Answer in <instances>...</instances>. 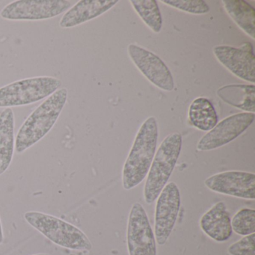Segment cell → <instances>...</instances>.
<instances>
[{"mask_svg":"<svg viewBox=\"0 0 255 255\" xmlns=\"http://www.w3.org/2000/svg\"><path fill=\"white\" fill-rule=\"evenodd\" d=\"M157 122L154 117L144 121L140 127L124 165V189H133L144 180L156 153L158 139Z\"/></svg>","mask_w":255,"mask_h":255,"instance_id":"obj_1","label":"cell"},{"mask_svg":"<svg viewBox=\"0 0 255 255\" xmlns=\"http://www.w3.org/2000/svg\"><path fill=\"white\" fill-rule=\"evenodd\" d=\"M68 96L67 89H59L29 115L16 135L17 153L36 144L51 130L66 104Z\"/></svg>","mask_w":255,"mask_h":255,"instance_id":"obj_2","label":"cell"},{"mask_svg":"<svg viewBox=\"0 0 255 255\" xmlns=\"http://www.w3.org/2000/svg\"><path fill=\"white\" fill-rule=\"evenodd\" d=\"M182 147V135L173 132L164 138L147 173L144 189V201L151 204L157 199L171 177Z\"/></svg>","mask_w":255,"mask_h":255,"instance_id":"obj_3","label":"cell"},{"mask_svg":"<svg viewBox=\"0 0 255 255\" xmlns=\"http://www.w3.org/2000/svg\"><path fill=\"white\" fill-rule=\"evenodd\" d=\"M24 218L31 226L61 247L77 251L92 249L87 236L72 224L40 212H27Z\"/></svg>","mask_w":255,"mask_h":255,"instance_id":"obj_4","label":"cell"},{"mask_svg":"<svg viewBox=\"0 0 255 255\" xmlns=\"http://www.w3.org/2000/svg\"><path fill=\"white\" fill-rule=\"evenodd\" d=\"M62 81L53 77L23 79L0 88V107L10 108L35 104L61 89Z\"/></svg>","mask_w":255,"mask_h":255,"instance_id":"obj_5","label":"cell"},{"mask_svg":"<svg viewBox=\"0 0 255 255\" xmlns=\"http://www.w3.org/2000/svg\"><path fill=\"white\" fill-rule=\"evenodd\" d=\"M72 6L67 0H18L7 5L0 15L10 20H41L66 12Z\"/></svg>","mask_w":255,"mask_h":255,"instance_id":"obj_6","label":"cell"},{"mask_svg":"<svg viewBox=\"0 0 255 255\" xmlns=\"http://www.w3.org/2000/svg\"><path fill=\"white\" fill-rule=\"evenodd\" d=\"M127 238L129 255H156L154 234L147 213L139 203L131 207Z\"/></svg>","mask_w":255,"mask_h":255,"instance_id":"obj_7","label":"cell"},{"mask_svg":"<svg viewBox=\"0 0 255 255\" xmlns=\"http://www.w3.org/2000/svg\"><path fill=\"white\" fill-rule=\"evenodd\" d=\"M180 207L178 186L171 182L159 194L155 209L154 237L156 243L163 246L172 232Z\"/></svg>","mask_w":255,"mask_h":255,"instance_id":"obj_8","label":"cell"},{"mask_svg":"<svg viewBox=\"0 0 255 255\" xmlns=\"http://www.w3.org/2000/svg\"><path fill=\"white\" fill-rule=\"evenodd\" d=\"M255 113H240L225 118L198 141L199 151H209L226 145L240 136L253 123Z\"/></svg>","mask_w":255,"mask_h":255,"instance_id":"obj_9","label":"cell"},{"mask_svg":"<svg viewBox=\"0 0 255 255\" xmlns=\"http://www.w3.org/2000/svg\"><path fill=\"white\" fill-rule=\"evenodd\" d=\"M128 53L134 65L150 83L165 92L174 89L172 74L159 56L136 44L128 46Z\"/></svg>","mask_w":255,"mask_h":255,"instance_id":"obj_10","label":"cell"},{"mask_svg":"<svg viewBox=\"0 0 255 255\" xmlns=\"http://www.w3.org/2000/svg\"><path fill=\"white\" fill-rule=\"evenodd\" d=\"M204 184L216 193L255 200V174L241 171L218 173L206 179Z\"/></svg>","mask_w":255,"mask_h":255,"instance_id":"obj_11","label":"cell"},{"mask_svg":"<svg viewBox=\"0 0 255 255\" xmlns=\"http://www.w3.org/2000/svg\"><path fill=\"white\" fill-rule=\"evenodd\" d=\"M213 53L217 60L236 77L255 83V56L251 43H245L240 48L228 45L216 46Z\"/></svg>","mask_w":255,"mask_h":255,"instance_id":"obj_12","label":"cell"},{"mask_svg":"<svg viewBox=\"0 0 255 255\" xmlns=\"http://www.w3.org/2000/svg\"><path fill=\"white\" fill-rule=\"evenodd\" d=\"M118 2L117 0H82L65 12L59 26L69 29L83 24L102 15Z\"/></svg>","mask_w":255,"mask_h":255,"instance_id":"obj_13","label":"cell"},{"mask_svg":"<svg viewBox=\"0 0 255 255\" xmlns=\"http://www.w3.org/2000/svg\"><path fill=\"white\" fill-rule=\"evenodd\" d=\"M203 232L219 243L228 241L232 236L231 219L225 203H216L207 210L200 220Z\"/></svg>","mask_w":255,"mask_h":255,"instance_id":"obj_14","label":"cell"},{"mask_svg":"<svg viewBox=\"0 0 255 255\" xmlns=\"http://www.w3.org/2000/svg\"><path fill=\"white\" fill-rule=\"evenodd\" d=\"M14 115L11 108L0 114V175L9 168L15 148Z\"/></svg>","mask_w":255,"mask_h":255,"instance_id":"obj_15","label":"cell"},{"mask_svg":"<svg viewBox=\"0 0 255 255\" xmlns=\"http://www.w3.org/2000/svg\"><path fill=\"white\" fill-rule=\"evenodd\" d=\"M217 95L228 105L247 113H255V86L254 85H227L218 89Z\"/></svg>","mask_w":255,"mask_h":255,"instance_id":"obj_16","label":"cell"},{"mask_svg":"<svg viewBox=\"0 0 255 255\" xmlns=\"http://www.w3.org/2000/svg\"><path fill=\"white\" fill-rule=\"evenodd\" d=\"M222 3L234 23L252 39H255V8L243 0H223Z\"/></svg>","mask_w":255,"mask_h":255,"instance_id":"obj_17","label":"cell"},{"mask_svg":"<svg viewBox=\"0 0 255 255\" xmlns=\"http://www.w3.org/2000/svg\"><path fill=\"white\" fill-rule=\"evenodd\" d=\"M191 125L199 130L209 132L218 123V116L213 104L205 98H197L189 107Z\"/></svg>","mask_w":255,"mask_h":255,"instance_id":"obj_18","label":"cell"},{"mask_svg":"<svg viewBox=\"0 0 255 255\" xmlns=\"http://www.w3.org/2000/svg\"><path fill=\"white\" fill-rule=\"evenodd\" d=\"M131 5L144 23L155 33L162 29V19L159 5L155 0H132Z\"/></svg>","mask_w":255,"mask_h":255,"instance_id":"obj_19","label":"cell"},{"mask_svg":"<svg viewBox=\"0 0 255 255\" xmlns=\"http://www.w3.org/2000/svg\"><path fill=\"white\" fill-rule=\"evenodd\" d=\"M232 230L239 235H250L255 232V210L243 208L239 210L231 220Z\"/></svg>","mask_w":255,"mask_h":255,"instance_id":"obj_20","label":"cell"},{"mask_svg":"<svg viewBox=\"0 0 255 255\" xmlns=\"http://www.w3.org/2000/svg\"><path fill=\"white\" fill-rule=\"evenodd\" d=\"M162 2L190 14H205L210 11V7L203 0H162Z\"/></svg>","mask_w":255,"mask_h":255,"instance_id":"obj_21","label":"cell"},{"mask_svg":"<svg viewBox=\"0 0 255 255\" xmlns=\"http://www.w3.org/2000/svg\"><path fill=\"white\" fill-rule=\"evenodd\" d=\"M255 234L245 236L228 247V253L231 255H255Z\"/></svg>","mask_w":255,"mask_h":255,"instance_id":"obj_22","label":"cell"},{"mask_svg":"<svg viewBox=\"0 0 255 255\" xmlns=\"http://www.w3.org/2000/svg\"><path fill=\"white\" fill-rule=\"evenodd\" d=\"M3 231H2V223H1V219H0V245L2 244L3 242Z\"/></svg>","mask_w":255,"mask_h":255,"instance_id":"obj_23","label":"cell"},{"mask_svg":"<svg viewBox=\"0 0 255 255\" xmlns=\"http://www.w3.org/2000/svg\"><path fill=\"white\" fill-rule=\"evenodd\" d=\"M48 255V254H37V255Z\"/></svg>","mask_w":255,"mask_h":255,"instance_id":"obj_24","label":"cell"}]
</instances>
